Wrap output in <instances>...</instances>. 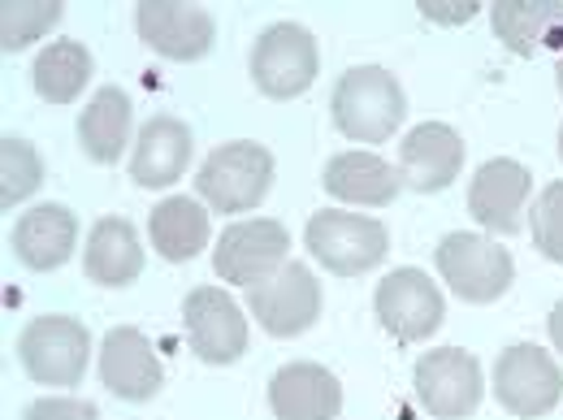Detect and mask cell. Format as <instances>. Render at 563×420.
<instances>
[{"label":"cell","instance_id":"d4e9b609","mask_svg":"<svg viewBox=\"0 0 563 420\" xmlns=\"http://www.w3.org/2000/svg\"><path fill=\"white\" fill-rule=\"evenodd\" d=\"M91 78V53L78 40H53L35 66H31V82L48 104H70L78 100V91Z\"/></svg>","mask_w":563,"mask_h":420},{"label":"cell","instance_id":"8992f818","mask_svg":"<svg viewBox=\"0 0 563 420\" xmlns=\"http://www.w3.org/2000/svg\"><path fill=\"white\" fill-rule=\"evenodd\" d=\"M433 265L442 281L464 299V303H494L507 295V286L516 281V261L507 247H498L486 234H446L433 252Z\"/></svg>","mask_w":563,"mask_h":420},{"label":"cell","instance_id":"1f68e13d","mask_svg":"<svg viewBox=\"0 0 563 420\" xmlns=\"http://www.w3.org/2000/svg\"><path fill=\"white\" fill-rule=\"evenodd\" d=\"M555 82H560V96H563V62H560V70H555Z\"/></svg>","mask_w":563,"mask_h":420},{"label":"cell","instance_id":"f546056e","mask_svg":"<svg viewBox=\"0 0 563 420\" xmlns=\"http://www.w3.org/2000/svg\"><path fill=\"white\" fill-rule=\"evenodd\" d=\"M417 9H421V18H429V22L460 26V22H473L482 13V0H421Z\"/></svg>","mask_w":563,"mask_h":420},{"label":"cell","instance_id":"6da1fadb","mask_svg":"<svg viewBox=\"0 0 563 420\" xmlns=\"http://www.w3.org/2000/svg\"><path fill=\"white\" fill-rule=\"evenodd\" d=\"M334 126L355 143H386L408 118V96L399 78L382 66H352L330 96Z\"/></svg>","mask_w":563,"mask_h":420},{"label":"cell","instance_id":"4dcf8cb0","mask_svg":"<svg viewBox=\"0 0 563 420\" xmlns=\"http://www.w3.org/2000/svg\"><path fill=\"white\" fill-rule=\"evenodd\" d=\"M547 330H551V343L563 351V299L551 308V317H547Z\"/></svg>","mask_w":563,"mask_h":420},{"label":"cell","instance_id":"f1b7e54d","mask_svg":"<svg viewBox=\"0 0 563 420\" xmlns=\"http://www.w3.org/2000/svg\"><path fill=\"white\" fill-rule=\"evenodd\" d=\"M22 420H100L96 404L87 399H70V395H48V399H35Z\"/></svg>","mask_w":563,"mask_h":420},{"label":"cell","instance_id":"83f0119b","mask_svg":"<svg viewBox=\"0 0 563 420\" xmlns=\"http://www.w3.org/2000/svg\"><path fill=\"white\" fill-rule=\"evenodd\" d=\"M529 234H533V247L547 261L563 265V183H551L538 196V205L529 212Z\"/></svg>","mask_w":563,"mask_h":420},{"label":"cell","instance_id":"603a6c76","mask_svg":"<svg viewBox=\"0 0 563 420\" xmlns=\"http://www.w3.org/2000/svg\"><path fill=\"white\" fill-rule=\"evenodd\" d=\"M147 234H152V247H156L165 261L183 265V261H196V256L209 247L212 225L200 200H191V196H169V200H161V205L152 209Z\"/></svg>","mask_w":563,"mask_h":420},{"label":"cell","instance_id":"cb8c5ba5","mask_svg":"<svg viewBox=\"0 0 563 420\" xmlns=\"http://www.w3.org/2000/svg\"><path fill=\"white\" fill-rule=\"evenodd\" d=\"M131 143V96L122 87H100L78 113V147L96 165H113Z\"/></svg>","mask_w":563,"mask_h":420},{"label":"cell","instance_id":"9a60e30c","mask_svg":"<svg viewBox=\"0 0 563 420\" xmlns=\"http://www.w3.org/2000/svg\"><path fill=\"white\" fill-rule=\"evenodd\" d=\"M529 169L511 156H494L477 169L468 187V212L482 230L490 234H520L525 225V205H529Z\"/></svg>","mask_w":563,"mask_h":420},{"label":"cell","instance_id":"30bf717a","mask_svg":"<svg viewBox=\"0 0 563 420\" xmlns=\"http://www.w3.org/2000/svg\"><path fill=\"white\" fill-rule=\"evenodd\" d=\"M373 312L399 347H417L429 334H438L446 303H442V290L424 278L421 269H395L390 278L377 281Z\"/></svg>","mask_w":563,"mask_h":420},{"label":"cell","instance_id":"7c38bea8","mask_svg":"<svg viewBox=\"0 0 563 420\" xmlns=\"http://www.w3.org/2000/svg\"><path fill=\"white\" fill-rule=\"evenodd\" d=\"M183 325L205 364H234L247 351V317L221 286H196L183 299Z\"/></svg>","mask_w":563,"mask_h":420},{"label":"cell","instance_id":"d6986e66","mask_svg":"<svg viewBox=\"0 0 563 420\" xmlns=\"http://www.w3.org/2000/svg\"><path fill=\"white\" fill-rule=\"evenodd\" d=\"M191 152H196L191 126L169 118V113H161V118L143 122L140 140H135V156H131V178L147 191L174 187L187 174Z\"/></svg>","mask_w":563,"mask_h":420},{"label":"cell","instance_id":"5bb4252c","mask_svg":"<svg viewBox=\"0 0 563 420\" xmlns=\"http://www.w3.org/2000/svg\"><path fill=\"white\" fill-rule=\"evenodd\" d=\"M100 382L109 395L126 399V404H147L161 386H165V368L156 360V351L147 343V334L135 325H118L104 334L100 347Z\"/></svg>","mask_w":563,"mask_h":420},{"label":"cell","instance_id":"2e32d148","mask_svg":"<svg viewBox=\"0 0 563 420\" xmlns=\"http://www.w3.org/2000/svg\"><path fill=\"white\" fill-rule=\"evenodd\" d=\"M269 408L278 420H339L343 412V382L312 360H295L274 373Z\"/></svg>","mask_w":563,"mask_h":420},{"label":"cell","instance_id":"ffe728a7","mask_svg":"<svg viewBox=\"0 0 563 420\" xmlns=\"http://www.w3.org/2000/svg\"><path fill=\"white\" fill-rule=\"evenodd\" d=\"M321 187L343 205L386 209L404 191V174H399V165L382 161L377 152H339V156H330Z\"/></svg>","mask_w":563,"mask_h":420},{"label":"cell","instance_id":"9c48e42d","mask_svg":"<svg viewBox=\"0 0 563 420\" xmlns=\"http://www.w3.org/2000/svg\"><path fill=\"white\" fill-rule=\"evenodd\" d=\"M494 399L520 420L547 417L563 399V368L551 351L516 343L494 360Z\"/></svg>","mask_w":563,"mask_h":420},{"label":"cell","instance_id":"d6a6232c","mask_svg":"<svg viewBox=\"0 0 563 420\" xmlns=\"http://www.w3.org/2000/svg\"><path fill=\"white\" fill-rule=\"evenodd\" d=\"M560 156H563V126H560Z\"/></svg>","mask_w":563,"mask_h":420},{"label":"cell","instance_id":"7402d4cb","mask_svg":"<svg viewBox=\"0 0 563 420\" xmlns=\"http://www.w3.org/2000/svg\"><path fill=\"white\" fill-rule=\"evenodd\" d=\"M494 35L516 57H533L542 48H555L563 40V4L560 0H498L490 9Z\"/></svg>","mask_w":563,"mask_h":420},{"label":"cell","instance_id":"484cf974","mask_svg":"<svg viewBox=\"0 0 563 420\" xmlns=\"http://www.w3.org/2000/svg\"><path fill=\"white\" fill-rule=\"evenodd\" d=\"M40 183H44V161H40L35 143L4 135L0 140V209L9 212L13 205L31 200L40 191Z\"/></svg>","mask_w":563,"mask_h":420},{"label":"cell","instance_id":"8fae6325","mask_svg":"<svg viewBox=\"0 0 563 420\" xmlns=\"http://www.w3.org/2000/svg\"><path fill=\"white\" fill-rule=\"evenodd\" d=\"M247 308L256 325L274 339H295L317 325L321 317V281L303 261H286L274 278L256 290H247Z\"/></svg>","mask_w":563,"mask_h":420},{"label":"cell","instance_id":"3957f363","mask_svg":"<svg viewBox=\"0 0 563 420\" xmlns=\"http://www.w3.org/2000/svg\"><path fill=\"white\" fill-rule=\"evenodd\" d=\"M303 247L312 252V261H321V269H330L339 278H360V274H368L386 261L390 230L377 217H364V212L325 209L308 217Z\"/></svg>","mask_w":563,"mask_h":420},{"label":"cell","instance_id":"5b68a950","mask_svg":"<svg viewBox=\"0 0 563 420\" xmlns=\"http://www.w3.org/2000/svg\"><path fill=\"white\" fill-rule=\"evenodd\" d=\"M417 404L429 420H468L482 408L486 395V373L482 360L464 347H438L424 351L412 368Z\"/></svg>","mask_w":563,"mask_h":420},{"label":"cell","instance_id":"4fadbf2b","mask_svg":"<svg viewBox=\"0 0 563 420\" xmlns=\"http://www.w3.org/2000/svg\"><path fill=\"white\" fill-rule=\"evenodd\" d=\"M135 26L143 44L169 62H200L209 57L217 40V22L209 9L183 0H143L135 9Z\"/></svg>","mask_w":563,"mask_h":420},{"label":"cell","instance_id":"7a4b0ae2","mask_svg":"<svg viewBox=\"0 0 563 420\" xmlns=\"http://www.w3.org/2000/svg\"><path fill=\"white\" fill-rule=\"evenodd\" d=\"M274 187V152L265 143L230 140L212 147L196 174V196L212 212H252Z\"/></svg>","mask_w":563,"mask_h":420},{"label":"cell","instance_id":"277c9868","mask_svg":"<svg viewBox=\"0 0 563 420\" xmlns=\"http://www.w3.org/2000/svg\"><path fill=\"white\" fill-rule=\"evenodd\" d=\"M18 360L40 386H78L91 360V334L78 317L44 312L18 334Z\"/></svg>","mask_w":563,"mask_h":420},{"label":"cell","instance_id":"4316f807","mask_svg":"<svg viewBox=\"0 0 563 420\" xmlns=\"http://www.w3.org/2000/svg\"><path fill=\"white\" fill-rule=\"evenodd\" d=\"M57 22H62V0H9L0 9V44L4 53H22Z\"/></svg>","mask_w":563,"mask_h":420},{"label":"cell","instance_id":"ba28073f","mask_svg":"<svg viewBox=\"0 0 563 420\" xmlns=\"http://www.w3.org/2000/svg\"><path fill=\"white\" fill-rule=\"evenodd\" d=\"M286 247L290 234L274 217H252V221H234L221 230L217 247H212V269L217 278L243 290H256L286 265Z\"/></svg>","mask_w":563,"mask_h":420},{"label":"cell","instance_id":"e0dca14e","mask_svg":"<svg viewBox=\"0 0 563 420\" xmlns=\"http://www.w3.org/2000/svg\"><path fill=\"white\" fill-rule=\"evenodd\" d=\"M460 165H464V140L446 122H421L417 131H408V140L399 143L404 187H412L421 196L446 191L460 178Z\"/></svg>","mask_w":563,"mask_h":420},{"label":"cell","instance_id":"52a82bcc","mask_svg":"<svg viewBox=\"0 0 563 420\" xmlns=\"http://www.w3.org/2000/svg\"><path fill=\"white\" fill-rule=\"evenodd\" d=\"M321 74V48L308 26L299 22H274L252 44V82L269 100H295L303 96Z\"/></svg>","mask_w":563,"mask_h":420},{"label":"cell","instance_id":"ac0fdd59","mask_svg":"<svg viewBox=\"0 0 563 420\" xmlns=\"http://www.w3.org/2000/svg\"><path fill=\"white\" fill-rule=\"evenodd\" d=\"M9 247L13 256L35 269V274H53L62 269L78 247V217L66 205H35L13 221V234H9Z\"/></svg>","mask_w":563,"mask_h":420},{"label":"cell","instance_id":"44dd1931","mask_svg":"<svg viewBox=\"0 0 563 420\" xmlns=\"http://www.w3.org/2000/svg\"><path fill=\"white\" fill-rule=\"evenodd\" d=\"M82 274L96 286H131L143 274L140 230L126 217H100L82 247Z\"/></svg>","mask_w":563,"mask_h":420}]
</instances>
